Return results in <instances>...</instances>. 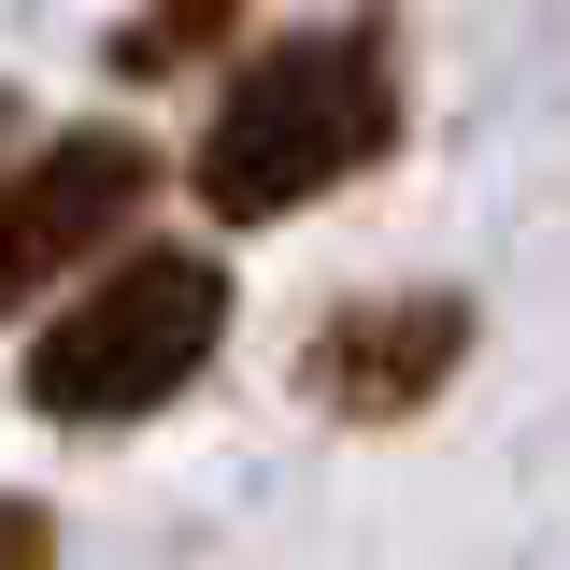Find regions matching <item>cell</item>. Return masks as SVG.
I'll return each instance as SVG.
<instances>
[{"label":"cell","instance_id":"1","mask_svg":"<svg viewBox=\"0 0 570 570\" xmlns=\"http://www.w3.org/2000/svg\"><path fill=\"white\" fill-rule=\"evenodd\" d=\"M400 142V43L356 14V29H285L228 71L200 129V214L228 228H272V214L328 200L343 171H371Z\"/></svg>","mask_w":570,"mask_h":570},{"label":"cell","instance_id":"2","mask_svg":"<svg viewBox=\"0 0 570 570\" xmlns=\"http://www.w3.org/2000/svg\"><path fill=\"white\" fill-rule=\"evenodd\" d=\"M214 343H228V272H214L200 243H129V257L29 343V414L129 428V414H157V400H186Z\"/></svg>","mask_w":570,"mask_h":570},{"label":"cell","instance_id":"3","mask_svg":"<svg viewBox=\"0 0 570 570\" xmlns=\"http://www.w3.org/2000/svg\"><path fill=\"white\" fill-rule=\"evenodd\" d=\"M142 186H157V157L129 129H58L29 171H0V314L43 299L58 272H86L100 243H129Z\"/></svg>","mask_w":570,"mask_h":570},{"label":"cell","instance_id":"4","mask_svg":"<svg viewBox=\"0 0 570 570\" xmlns=\"http://www.w3.org/2000/svg\"><path fill=\"white\" fill-rule=\"evenodd\" d=\"M456 356H471V299H442V285H414V299H356V314L314 328V400L356 414V428H385V414H414V400H442Z\"/></svg>","mask_w":570,"mask_h":570},{"label":"cell","instance_id":"5","mask_svg":"<svg viewBox=\"0 0 570 570\" xmlns=\"http://www.w3.org/2000/svg\"><path fill=\"white\" fill-rule=\"evenodd\" d=\"M243 14H257V0H142L129 29H115V71H129V86H171V71H186V58H214Z\"/></svg>","mask_w":570,"mask_h":570},{"label":"cell","instance_id":"6","mask_svg":"<svg viewBox=\"0 0 570 570\" xmlns=\"http://www.w3.org/2000/svg\"><path fill=\"white\" fill-rule=\"evenodd\" d=\"M0 570H58V513L43 499H0Z\"/></svg>","mask_w":570,"mask_h":570},{"label":"cell","instance_id":"7","mask_svg":"<svg viewBox=\"0 0 570 570\" xmlns=\"http://www.w3.org/2000/svg\"><path fill=\"white\" fill-rule=\"evenodd\" d=\"M0 129H14V100H0Z\"/></svg>","mask_w":570,"mask_h":570}]
</instances>
